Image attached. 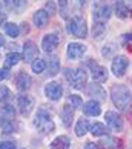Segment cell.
Segmentation results:
<instances>
[{
	"mask_svg": "<svg viewBox=\"0 0 132 149\" xmlns=\"http://www.w3.org/2000/svg\"><path fill=\"white\" fill-rule=\"evenodd\" d=\"M114 106L124 114L132 111V94L124 85H114L111 91Z\"/></svg>",
	"mask_w": 132,
	"mask_h": 149,
	"instance_id": "cell-1",
	"label": "cell"
},
{
	"mask_svg": "<svg viewBox=\"0 0 132 149\" xmlns=\"http://www.w3.org/2000/svg\"><path fill=\"white\" fill-rule=\"evenodd\" d=\"M34 126L38 132L42 134H49L56 129V125L52 121V114L46 111L45 108H40L38 112L35 114V118H34Z\"/></svg>",
	"mask_w": 132,
	"mask_h": 149,
	"instance_id": "cell-2",
	"label": "cell"
},
{
	"mask_svg": "<svg viewBox=\"0 0 132 149\" xmlns=\"http://www.w3.org/2000/svg\"><path fill=\"white\" fill-rule=\"evenodd\" d=\"M65 75L68 83L74 88V89H85L86 81H88V74L83 68L77 69H65Z\"/></svg>",
	"mask_w": 132,
	"mask_h": 149,
	"instance_id": "cell-3",
	"label": "cell"
},
{
	"mask_svg": "<svg viewBox=\"0 0 132 149\" xmlns=\"http://www.w3.org/2000/svg\"><path fill=\"white\" fill-rule=\"evenodd\" d=\"M68 31L79 38L88 37V23L81 15H74L68 20Z\"/></svg>",
	"mask_w": 132,
	"mask_h": 149,
	"instance_id": "cell-4",
	"label": "cell"
},
{
	"mask_svg": "<svg viewBox=\"0 0 132 149\" xmlns=\"http://www.w3.org/2000/svg\"><path fill=\"white\" fill-rule=\"evenodd\" d=\"M92 14H94L95 22L104 23V22H108L112 15V5H109L106 2H95L94 8H92Z\"/></svg>",
	"mask_w": 132,
	"mask_h": 149,
	"instance_id": "cell-5",
	"label": "cell"
},
{
	"mask_svg": "<svg viewBox=\"0 0 132 149\" xmlns=\"http://www.w3.org/2000/svg\"><path fill=\"white\" fill-rule=\"evenodd\" d=\"M128 66H129V60L126 58L124 56H117V57H114L112 66H111L112 74L120 79V77H123V75L126 74V71H128Z\"/></svg>",
	"mask_w": 132,
	"mask_h": 149,
	"instance_id": "cell-6",
	"label": "cell"
},
{
	"mask_svg": "<svg viewBox=\"0 0 132 149\" xmlns=\"http://www.w3.org/2000/svg\"><path fill=\"white\" fill-rule=\"evenodd\" d=\"M104 120H106L108 126L112 131H115V132H122L123 131L124 123H123V118H122L120 114L114 112V111H108L106 114H104Z\"/></svg>",
	"mask_w": 132,
	"mask_h": 149,
	"instance_id": "cell-7",
	"label": "cell"
},
{
	"mask_svg": "<svg viewBox=\"0 0 132 149\" xmlns=\"http://www.w3.org/2000/svg\"><path fill=\"white\" fill-rule=\"evenodd\" d=\"M45 95L49 100H54V102L60 100L63 95V86L60 85L58 81H49L45 86Z\"/></svg>",
	"mask_w": 132,
	"mask_h": 149,
	"instance_id": "cell-8",
	"label": "cell"
},
{
	"mask_svg": "<svg viewBox=\"0 0 132 149\" xmlns=\"http://www.w3.org/2000/svg\"><path fill=\"white\" fill-rule=\"evenodd\" d=\"M17 106L19 111L23 115H29L31 111L34 109V98L28 94H22V95L17 97Z\"/></svg>",
	"mask_w": 132,
	"mask_h": 149,
	"instance_id": "cell-9",
	"label": "cell"
},
{
	"mask_svg": "<svg viewBox=\"0 0 132 149\" xmlns=\"http://www.w3.org/2000/svg\"><path fill=\"white\" fill-rule=\"evenodd\" d=\"M88 52V46L83 45V43H79V42H72L68 45V57L71 60H77V58H81Z\"/></svg>",
	"mask_w": 132,
	"mask_h": 149,
	"instance_id": "cell-10",
	"label": "cell"
},
{
	"mask_svg": "<svg viewBox=\"0 0 132 149\" xmlns=\"http://www.w3.org/2000/svg\"><path fill=\"white\" fill-rule=\"evenodd\" d=\"M88 94L92 97V100H95V102H98V100H104L106 98V91H104V88L100 85V83H91V85H88Z\"/></svg>",
	"mask_w": 132,
	"mask_h": 149,
	"instance_id": "cell-11",
	"label": "cell"
},
{
	"mask_svg": "<svg viewBox=\"0 0 132 149\" xmlns=\"http://www.w3.org/2000/svg\"><path fill=\"white\" fill-rule=\"evenodd\" d=\"M37 54H38V48L34 42H25V45H23V60L25 62H34V60L37 58Z\"/></svg>",
	"mask_w": 132,
	"mask_h": 149,
	"instance_id": "cell-12",
	"label": "cell"
},
{
	"mask_svg": "<svg viewBox=\"0 0 132 149\" xmlns=\"http://www.w3.org/2000/svg\"><path fill=\"white\" fill-rule=\"evenodd\" d=\"M57 46H58V37H57V34H46L45 37H43L42 48H43V51H45V52L51 54V52H54V49H56Z\"/></svg>",
	"mask_w": 132,
	"mask_h": 149,
	"instance_id": "cell-13",
	"label": "cell"
},
{
	"mask_svg": "<svg viewBox=\"0 0 132 149\" xmlns=\"http://www.w3.org/2000/svg\"><path fill=\"white\" fill-rule=\"evenodd\" d=\"M15 85H17V89L22 92H28L31 89V85H32V80L31 77L26 74V72H20L15 79Z\"/></svg>",
	"mask_w": 132,
	"mask_h": 149,
	"instance_id": "cell-14",
	"label": "cell"
},
{
	"mask_svg": "<svg viewBox=\"0 0 132 149\" xmlns=\"http://www.w3.org/2000/svg\"><path fill=\"white\" fill-rule=\"evenodd\" d=\"M83 111L88 117H97V115L101 114V104L95 100H89V102H86Z\"/></svg>",
	"mask_w": 132,
	"mask_h": 149,
	"instance_id": "cell-15",
	"label": "cell"
},
{
	"mask_svg": "<svg viewBox=\"0 0 132 149\" xmlns=\"http://www.w3.org/2000/svg\"><path fill=\"white\" fill-rule=\"evenodd\" d=\"M60 117H62L63 125L66 128H69V126L72 125V120H74V108L71 106L69 103H66L62 108V115H60Z\"/></svg>",
	"mask_w": 132,
	"mask_h": 149,
	"instance_id": "cell-16",
	"label": "cell"
},
{
	"mask_svg": "<svg viewBox=\"0 0 132 149\" xmlns=\"http://www.w3.org/2000/svg\"><path fill=\"white\" fill-rule=\"evenodd\" d=\"M89 129H91V123H89V120H88L86 117H80L79 120H77L75 128H74L77 137H83Z\"/></svg>",
	"mask_w": 132,
	"mask_h": 149,
	"instance_id": "cell-17",
	"label": "cell"
},
{
	"mask_svg": "<svg viewBox=\"0 0 132 149\" xmlns=\"http://www.w3.org/2000/svg\"><path fill=\"white\" fill-rule=\"evenodd\" d=\"M91 75H92L95 83H104L108 80V71L100 65H97L94 69H91Z\"/></svg>",
	"mask_w": 132,
	"mask_h": 149,
	"instance_id": "cell-18",
	"label": "cell"
},
{
	"mask_svg": "<svg viewBox=\"0 0 132 149\" xmlns=\"http://www.w3.org/2000/svg\"><path fill=\"white\" fill-rule=\"evenodd\" d=\"M32 20H34V25L37 26V28H43V26H46L49 23V14L45 9H38L34 14Z\"/></svg>",
	"mask_w": 132,
	"mask_h": 149,
	"instance_id": "cell-19",
	"label": "cell"
},
{
	"mask_svg": "<svg viewBox=\"0 0 132 149\" xmlns=\"http://www.w3.org/2000/svg\"><path fill=\"white\" fill-rule=\"evenodd\" d=\"M69 146H71V140L68 135H58L49 145L51 149H69Z\"/></svg>",
	"mask_w": 132,
	"mask_h": 149,
	"instance_id": "cell-20",
	"label": "cell"
},
{
	"mask_svg": "<svg viewBox=\"0 0 132 149\" xmlns=\"http://www.w3.org/2000/svg\"><path fill=\"white\" fill-rule=\"evenodd\" d=\"M114 11H115V15L118 19H128L129 17V8L124 2H115L114 3Z\"/></svg>",
	"mask_w": 132,
	"mask_h": 149,
	"instance_id": "cell-21",
	"label": "cell"
},
{
	"mask_svg": "<svg viewBox=\"0 0 132 149\" xmlns=\"http://www.w3.org/2000/svg\"><path fill=\"white\" fill-rule=\"evenodd\" d=\"M91 134L94 135V137H106L108 135V128L104 126L103 123H92L91 125Z\"/></svg>",
	"mask_w": 132,
	"mask_h": 149,
	"instance_id": "cell-22",
	"label": "cell"
},
{
	"mask_svg": "<svg viewBox=\"0 0 132 149\" xmlns=\"http://www.w3.org/2000/svg\"><path fill=\"white\" fill-rule=\"evenodd\" d=\"M100 148L101 149H118V140L115 137L106 135L104 139L100 140Z\"/></svg>",
	"mask_w": 132,
	"mask_h": 149,
	"instance_id": "cell-23",
	"label": "cell"
},
{
	"mask_svg": "<svg viewBox=\"0 0 132 149\" xmlns=\"http://www.w3.org/2000/svg\"><path fill=\"white\" fill-rule=\"evenodd\" d=\"M20 62V54L19 52H11L6 56V58H5V69H9L13 68L14 65H17Z\"/></svg>",
	"mask_w": 132,
	"mask_h": 149,
	"instance_id": "cell-24",
	"label": "cell"
},
{
	"mask_svg": "<svg viewBox=\"0 0 132 149\" xmlns=\"http://www.w3.org/2000/svg\"><path fill=\"white\" fill-rule=\"evenodd\" d=\"M48 69H49V75H56L60 71V62L56 56L49 57V63H48Z\"/></svg>",
	"mask_w": 132,
	"mask_h": 149,
	"instance_id": "cell-25",
	"label": "cell"
},
{
	"mask_svg": "<svg viewBox=\"0 0 132 149\" xmlns=\"http://www.w3.org/2000/svg\"><path fill=\"white\" fill-rule=\"evenodd\" d=\"M3 28H5V32H6L9 37H13V38L19 37V34H20V28L15 23H5Z\"/></svg>",
	"mask_w": 132,
	"mask_h": 149,
	"instance_id": "cell-26",
	"label": "cell"
},
{
	"mask_svg": "<svg viewBox=\"0 0 132 149\" xmlns=\"http://www.w3.org/2000/svg\"><path fill=\"white\" fill-rule=\"evenodd\" d=\"M46 62L43 58H35L34 62H32V65H31V68H32V72H35V74H40V72H43L45 71V68H46Z\"/></svg>",
	"mask_w": 132,
	"mask_h": 149,
	"instance_id": "cell-27",
	"label": "cell"
},
{
	"mask_svg": "<svg viewBox=\"0 0 132 149\" xmlns=\"http://www.w3.org/2000/svg\"><path fill=\"white\" fill-rule=\"evenodd\" d=\"M0 129L3 132H13L14 131V123L11 118L6 117H0Z\"/></svg>",
	"mask_w": 132,
	"mask_h": 149,
	"instance_id": "cell-28",
	"label": "cell"
},
{
	"mask_svg": "<svg viewBox=\"0 0 132 149\" xmlns=\"http://www.w3.org/2000/svg\"><path fill=\"white\" fill-rule=\"evenodd\" d=\"M104 31H106V26H104V23H98V22H95L94 26H92V37L94 38H100Z\"/></svg>",
	"mask_w": 132,
	"mask_h": 149,
	"instance_id": "cell-29",
	"label": "cell"
},
{
	"mask_svg": "<svg viewBox=\"0 0 132 149\" xmlns=\"http://www.w3.org/2000/svg\"><path fill=\"white\" fill-rule=\"evenodd\" d=\"M101 52H103L104 58H112V56L117 52V45H115V43H108V45L103 48Z\"/></svg>",
	"mask_w": 132,
	"mask_h": 149,
	"instance_id": "cell-30",
	"label": "cell"
},
{
	"mask_svg": "<svg viewBox=\"0 0 132 149\" xmlns=\"http://www.w3.org/2000/svg\"><path fill=\"white\" fill-rule=\"evenodd\" d=\"M2 117H6V118L13 120V117H15V108L11 106V104L5 103L3 106H2Z\"/></svg>",
	"mask_w": 132,
	"mask_h": 149,
	"instance_id": "cell-31",
	"label": "cell"
},
{
	"mask_svg": "<svg viewBox=\"0 0 132 149\" xmlns=\"http://www.w3.org/2000/svg\"><path fill=\"white\" fill-rule=\"evenodd\" d=\"M3 5L11 11H22L26 6V2H3Z\"/></svg>",
	"mask_w": 132,
	"mask_h": 149,
	"instance_id": "cell-32",
	"label": "cell"
},
{
	"mask_svg": "<svg viewBox=\"0 0 132 149\" xmlns=\"http://www.w3.org/2000/svg\"><path fill=\"white\" fill-rule=\"evenodd\" d=\"M68 102H69V104H71V106H72L74 109L80 108L81 104H83V100H81V97H80V95H77V94H71V95L68 97Z\"/></svg>",
	"mask_w": 132,
	"mask_h": 149,
	"instance_id": "cell-33",
	"label": "cell"
},
{
	"mask_svg": "<svg viewBox=\"0 0 132 149\" xmlns=\"http://www.w3.org/2000/svg\"><path fill=\"white\" fill-rule=\"evenodd\" d=\"M11 95V92L6 86H0V103L2 102H6Z\"/></svg>",
	"mask_w": 132,
	"mask_h": 149,
	"instance_id": "cell-34",
	"label": "cell"
},
{
	"mask_svg": "<svg viewBox=\"0 0 132 149\" xmlns=\"http://www.w3.org/2000/svg\"><path fill=\"white\" fill-rule=\"evenodd\" d=\"M0 149H15V143L9 141V140L0 141Z\"/></svg>",
	"mask_w": 132,
	"mask_h": 149,
	"instance_id": "cell-35",
	"label": "cell"
},
{
	"mask_svg": "<svg viewBox=\"0 0 132 149\" xmlns=\"http://www.w3.org/2000/svg\"><path fill=\"white\" fill-rule=\"evenodd\" d=\"M45 11H46L49 15H54V14H56V3H54V2H48Z\"/></svg>",
	"mask_w": 132,
	"mask_h": 149,
	"instance_id": "cell-36",
	"label": "cell"
},
{
	"mask_svg": "<svg viewBox=\"0 0 132 149\" xmlns=\"http://www.w3.org/2000/svg\"><path fill=\"white\" fill-rule=\"evenodd\" d=\"M123 40H124V43H128V45L132 46V32H128V34H124V36H123Z\"/></svg>",
	"mask_w": 132,
	"mask_h": 149,
	"instance_id": "cell-37",
	"label": "cell"
},
{
	"mask_svg": "<svg viewBox=\"0 0 132 149\" xmlns=\"http://www.w3.org/2000/svg\"><path fill=\"white\" fill-rule=\"evenodd\" d=\"M85 149H101V148L98 145H95V143H92V141H88L85 145Z\"/></svg>",
	"mask_w": 132,
	"mask_h": 149,
	"instance_id": "cell-38",
	"label": "cell"
},
{
	"mask_svg": "<svg viewBox=\"0 0 132 149\" xmlns=\"http://www.w3.org/2000/svg\"><path fill=\"white\" fill-rule=\"evenodd\" d=\"M8 77V69H5V68H0V81L5 80Z\"/></svg>",
	"mask_w": 132,
	"mask_h": 149,
	"instance_id": "cell-39",
	"label": "cell"
},
{
	"mask_svg": "<svg viewBox=\"0 0 132 149\" xmlns=\"http://www.w3.org/2000/svg\"><path fill=\"white\" fill-rule=\"evenodd\" d=\"M2 23H6V14L0 13V25H2Z\"/></svg>",
	"mask_w": 132,
	"mask_h": 149,
	"instance_id": "cell-40",
	"label": "cell"
},
{
	"mask_svg": "<svg viewBox=\"0 0 132 149\" xmlns=\"http://www.w3.org/2000/svg\"><path fill=\"white\" fill-rule=\"evenodd\" d=\"M3 45H5V37L0 34V46H3Z\"/></svg>",
	"mask_w": 132,
	"mask_h": 149,
	"instance_id": "cell-41",
	"label": "cell"
}]
</instances>
